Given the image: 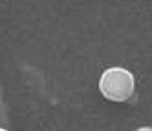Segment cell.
I'll use <instances>...</instances> for the list:
<instances>
[{"label":"cell","mask_w":152,"mask_h":131,"mask_svg":"<svg viewBox=\"0 0 152 131\" xmlns=\"http://www.w3.org/2000/svg\"><path fill=\"white\" fill-rule=\"evenodd\" d=\"M99 89L112 102H125L134 95V76L123 68L106 69L99 80Z\"/></svg>","instance_id":"6da1fadb"}]
</instances>
